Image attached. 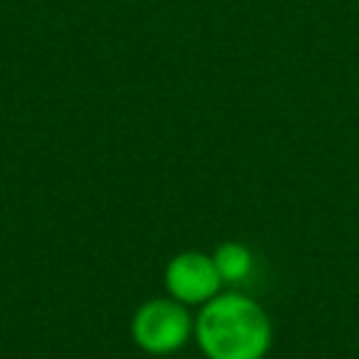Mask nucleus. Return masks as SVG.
Here are the masks:
<instances>
[{
  "instance_id": "f257e3e1",
  "label": "nucleus",
  "mask_w": 359,
  "mask_h": 359,
  "mask_svg": "<svg viewBox=\"0 0 359 359\" xmlns=\"http://www.w3.org/2000/svg\"><path fill=\"white\" fill-rule=\"evenodd\" d=\"M194 337L208 359H264L272 345V323L252 297L219 292L199 306Z\"/></svg>"
},
{
  "instance_id": "f03ea898",
  "label": "nucleus",
  "mask_w": 359,
  "mask_h": 359,
  "mask_svg": "<svg viewBox=\"0 0 359 359\" xmlns=\"http://www.w3.org/2000/svg\"><path fill=\"white\" fill-rule=\"evenodd\" d=\"M194 337V320L188 306L174 297H151L137 306L132 317V339L140 351L151 356L177 353Z\"/></svg>"
},
{
  "instance_id": "7ed1b4c3",
  "label": "nucleus",
  "mask_w": 359,
  "mask_h": 359,
  "mask_svg": "<svg viewBox=\"0 0 359 359\" xmlns=\"http://www.w3.org/2000/svg\"><path fill=\"white\" fill-rule=\"evenodd\" d=\"M222 278L210 255L188 250L168 261L165 266V289L182 306H205L222 292Z\"/></svg>"
},
{
  "instance_id": "20e7f679",
  "label": "nucleus",
  "mask_w": 359,
  "mask_h": 359,
  "mask_svg": "<svg viewBox=\"0 0 359 359\" xmlns=\"http://www.w3.org/2000/svg\"><path fill=\"white\" fill-rule=\"evenodd\" d=\"M222 283H241L252 275V252L247 244L241 241H224L216 247V252L210 255Z\"/></svg>"
}]
</instances>
